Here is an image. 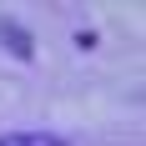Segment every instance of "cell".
Returning <instances> with one entry per match:
<instances>
[{
  "instance_id": "1",
  "label": "cell",
  "mask_w": 146,
  "mask_h": 146,
  "mask_svg": "<svg viewBox=\"0 0 146 146\" xmlns=\"http://www.w3.org/2000/svg\"><path fill=\"white\" fill-rule=\"evenodd\" d=\"M0 146H66V141H56V136H45V131H5Z\"/></svg>"
}]
</instances>
